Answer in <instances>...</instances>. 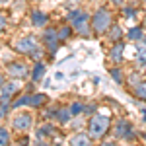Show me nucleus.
Listing matches in <instances>:
<instances>
[{
    "mask_svg": "<svg viewBox=\"0 0 146 146\" xmlns=\"http://www.w3.org/2000/svg\"><path fill=\"white\" fill-rule=\"evenodd\" d=\"M127 37H129L131 41H142V39H144V29H142L140 25H136V27H133V29H129Z\"/></svg>",
    "mask_w": 146,
    "mask_h": 146,
    "instance_id": "17",
    "label": "nucleus"
},
{
    "mask_svg": "<svg viewBox=\"0 0 146 146\" xmlns=\"http://www.w3.org/2000/svg\"><path fill=\"white\" fill-rule=\"evenodd\" d=\"M6 144H10V135L4 129H0V146H6Z\"/></svg>",
    "mask_w": 146,
    "mask_h": 146,
    "instance_id": "24",
    "label": "nucleus"
},
{
    "mask_svg": "<svg viewBox=\"0 0 146 146\" xmlns=\"http://www.w3.org/2000/svg\"><path fill=\"white\" fill-rule=\"evenodd\" d=\"M6 23H8V18H6L4 14H0V31L4 29V25H6Z\"/></svg>",
    "mask_w": 146,
    "mask_h": 146,
    "instance_id": "26",
    "label": "nucleus"
},
{
    "mask_svg": "<svg viewBox=\"0 0 146 146\" xmlns=\"http://www.w3.org/2000/svg\"><path fill=\"white\" fill-rule=\"evenodd\" d=\"M70 146H92V136L86 133H76L70 138Z\"/></svg>",
    "mask_w": 146,
    "mask_h": 146,
    "instance_id": "11",
    "label": "nucleus"
},
{
    "mask_svg": "<svg viewBox=\"0 0 146 146\" xmlns=\"http://www.w3.org/2000/svg\"><path fill=\"white\" fill-rule=\"evenodd\" d=\"M68 22L72 25V29L80 37H90L92 35V25H90V16L84 10H70L68 12Z\"/></svg>",
    "mask_w": 146,
    "mask_h": 146,
    "instance_id": "1",
    "label": "nucleus"
},
{
    "mask_svg": "<svg viewBox=\"0 0 146 146\" xmlns=\"http://www.w3.org/2000/svg\"><path fill=\"white\" fill-rule=\"evenodd\" d=\"M43 45H45V49H47V53L53 56L56 53V49H58V45L62 43L60 39H58V31H56L55 27H47L45 31H43Z\"/></svg>",
    "mask_w": 146,
    "mask_h": 146,
    "instance_id": "5",
    "label": "nucleus"
},
{
    "mask_svg": "<svg viewBox=\"0 0 146 146\" xmlns=\"http://www.w3.org/2000/svg\"><path fill=\"white\" fill-rule=\"evenodd\" d=\"M31 125H33V117H31V113L22 111V113H18V115L12 119V127H14L16 133H25V131H29Z\"/></svg>",
    "mask_w": 146,
    "mask_h": 146,
    "instance_id": "8",
    "label": "nucleus"
},
{
    "mask_svg": "<svg viewBox=\"0 0 146 146\" xmlns=\"http://www.w3.org/2000/svg\"><path fill=\"white\" fill-rule=\"evenodd\" d=\"M6 2H10V0H0V4H6Z\"/></svg>",
    "mask_w": 146,
    "mask_h": 146,
    "instance_id": "32",
    "label": "nucleus"
},
{
    "mask_svg": "<svg viewBox=\"0 0 146 146\" xmlns=\"http://www.w3.org/2000/svg\"><path fill=\"white\" fill-rule=\"evenodd\" d=\"M37 49H41V47L37 43V37H33V35L20 37V39H16V43H14V51H16V53H22V55H33Z\"/></svg>",
    "mask_w": 146,
    "mask_h": 146,
    "instance_id": "4",
    "label": "nucleus"
},
{
    "mask_svg": "<svg viewBox=\"0 0 146 146\" xmlns=\"http://www.w3.org/2000/svg\"><path fill=\"white\" fill-rule=\"evenodd\" d=\"M109 127H111V119L107 115H94L90 119V131L88 135L92 136V140H101L103 136L109 133Z\"/></svg>",
    "mask_w": 146,
    "mask_h": 146,
    "instance_id": "3",
    "label": "nucleus"
},
{
    "mask_svg": "<svg viewBox=\"0 0 146 146\" xmlns=\"http://www.w3.org/2000/svg\"><path fill=\"white\" fill-rule=\"evenodd\" d=\"M142 138H144V142H146V135H142Z\"/></svg>",
    "mask_w": 146,
    "mask_h": 146,
    "instance_id": "33",
    "label": "nucleus"
},
{
    "mask_svg": "<svg viewBox=\"0 0 146 146\" xmlns=\"http://www.w3.org/2000/svg\"><path fill=\"white\" fill-rule=\"evenodd\" d=\"M123 51H125L123 41H117V43L113 45V49L109 51V58H111L115 64H121V62H123Z\"/></svg>",
    "mask_w": 146,
    "mask_h": 146,
    "instance_id": "10",
    "label": "nucleus"
},
{
    "mask_svg": "<svg viewBox=\"0 0 146 146\" xmlns=\"http://www.w3.org/2000/svg\"><path fill=\"white\" fill-rule=\"evenodd\" d=\"M53 135H55L53 125H45V127H41V129L37 131V138H43V136H53Z\"/></svg>",
    "mask_w": 146,
    "mask_h": 146,
    "instance_id": "21",
    "label": "nucleus"
},
{
    "mask_svg": "<svg viewBox=\"0 0 146 146\" xmlns=\"http://www.w3.org/2000/svg\"><path fill=\"white\" fill-rule=\"evenodd\" d=\"M56 31H58V39L60 41H66L68 37L72 35V25H60Z\"/></svg>",
    "mask_w": 146,
    "mask_h": 146,
    "instance_id": "20",
    "label": "nucleus"
},
{
    "mask_svg": "<svg viewBox=\"0 0 146 146\" xmlns=\"http://www.w3.org/2000/svg\"><path fill=\"white\" fill-rule=\"evenodd\" d=\"M144 25H146V22H144Z\"/></svg>",
    "mask_w": 146,
    "mask_h": 146,
    "instance_id": "36",
    "label": "nucleus"
},
{
    "mask_svg": "<svg viewBox=\"0 0 146 146\" xmlns=\"http://www.w3.org/2000/svg\"><path fill=\"white\" fill-rule=\"evenodd\" d=\"M20 92V82L14 78L12 82H6L4 86H2V96H0V103H4V105H10L12 98L16 96Z\"/></svg>",
    "mask_w": 146,
    "mask_h": 146,
    "instance_id": "9",
    "label": "nucleus"
},
{
    "mask_svg": "<svg viewBox=\"0 0 146 146\" xmlns=\"http://www.w3.org/2000/svg\"><path fill=\"white\" fill-rule=\"evenodd\" d=\"M100 146H117V142H115V140H107V142H103V144H100Z\"/></svg>",
    "mask_w": 146,
    "mask_h": 146,
    "instance_id": "28",
    "label": "nucleus"
},
{
    "mask_svg": "<svg viewBox=\"0 0 146 146\" xmlns=\"http://www.w3.org/2000/svg\"><path fill=\"white\" fill-rule=\"evenodd\" d=\"M49 98H47L45 94H33V96H29V101H27V105H33V107H41V105H45Z\"/></svg>",
    "mask_w": 146,
    "mask_h": 146,
    "instance_id": "16",
    "label": "nucleus"
},
{
    "mask_svg": "<svg viewBox=\"0 0 146 146\" xmlns=\"http://www.w3.org/2000/svg\"><path fill=\"white\" fill-rule=\"evenodd\" d=\"M144 6H146V0H144Z\"/></svg>",
    "mask_w": 146,
    "mask_h": 146,
    "instance_id": "35",
    "label": "nucleus"
},
{
    "mask_svg": "<svg viewBox=\"0 0 146 146\" xmlns=\"http://www.w3.org/2000/svg\"><path fill=\"white\" fill-rule=\"evenodd\" d=\"M123 14H125V18H135L136 10L135 8H123Z\"/></svg>",
    "mask_w": 146,
    "mask_h": 146,
    "instance_id": "25",
    "label": "nucleus"
},
{
    "mask_svg": "<svg viewBox=\"0 0 146 146\" xmlns=\"http://www.w3.org/2000/svg\"><path fill=\"white\" fill-rule=\"evenodd\" d=\"M136 62L138 66H146V41H136Z\"/></svg>",
    "mask_w": 146,
    "mask_h": 146,
    "instance_id": "13",
    "label": "nucleus"
},
{
    "mask_svg": "<svg viewBox=\"0 0 146 146\" xmlns=\"http://www.w3.org/2000/svg\"><path fill=\"white\" fill-rule=\"evenodd\" d=\"M43 76H45V64H43V62H37V64H35V68L31 70V80H33V84L41 82V80H43Z\"/></svg>",
    "mask_w": 146,
    "mask_h": 146,
    "instance_id": "15",
    "label": "nucleus"
},
{
    "mask_svg": "<svg viewBox=\"0 0 146 146\" xmlns=\"http://www.w3.org/2000/svg\"><path fill=\"white\" fill-rule=\"evenodd\" d=\"M55 117L60 121V123H68V121H70V117H72V113H70L68 107H60V109H56Z\"/></svg>",
    "mask_w": 146,
    "mask_h": 146,
    "instance_id": "19",
    "label": "nucleus"
},
{
    "mask_svg": "<svg viewBox=\"0 0 146 146\" xmlns=\"http://www.w3.org/2000/svg\"><path fill=\"white\" fill-rule=\"evenodd\" d=\"M133 94H135L140 101H146V80L136 82L135 86H133Z\"/></svg>",
    "mask_w": 146,
    "mask_h": 146,
    "instance_id": "14",
    "label": "nucleus"
},
{
    "mask_svg": "<svg viewBox=\"0 0 146 146\" xmlns=\"http://www.w3.org/2000/svg\"><path fill=\"white\" fill-rule=\"evenodd\" d=\"M107 33H109V39H111L113 43H117V41L123 39V29H121V25H111Z\"/></svg>",
    "mask_w": 146,
    "mask_h": 146,
    "instance_id": "18",
    "label": "nucleus"
},
{
    "mask_svg": "<svg viewBox=\"0 0 146 146\" xmlns=\"http://www.w3.org/2000/svg\"><path fill=\"white\" fill-rule=\"evenodd\" d=\"M6 74L12 76V78H16V80H23V78L29 76V68L22 60H14V62H8L6 64Z\"/></svg>",
    "mask_w": 146,
    "mask_h": 146,
    "instance_id": "7",
    "label": "nucleus"
},
{
    "mask_svg": "<svg viewBox=\"0 0 146 146\" xmlns=\"http://www.w3.org/2000/svg\"><path fill=\"white\" fill-rule=\"evenodd\" d=\"M2 86H4V74L0 72V88H2Z\"/></svg>",
    "mask_w": 146,
    "mask_h": 146,
    "instance_id": "31",
    "label": "nucleus"
},
{
    "mask_svg": "<svg viewBox=\"0 0 146 146\" xmlns=\"http://www.w3.org/2000/svg\"><path fill=\"white\" fill-rule=\"evenodd\" d=\"M111 78L115 80L117 84H123V74H121V68H119V66L111 68Z\"/></svg>",
    "mask_w": 146,
    "mask_h": 146,
    "instance_id": "22",
    "label": "nucleus"
},
{
    "mask_svg": "<svg viewBox=\"0 0 146 146\" xmlns=\"http://www.w3.org/2000/svg\"><path fill=\"white\" fill-rule=\"evenodd\" d=\"M33 146H51V144H47V142H41V140H37V144H33Z\"/></svg>",
    "mask_w": 146,
    "mask_h": 146,
    "instance_id": "29",
    "label": "nucleus"
},
{
    "mask_svg": "<svg viewBox=\"0 0 146 146\" xmlns=\"http://www.w3.org/2000/svg\"><path fill=\"white\" fill-rule=\"evenodd\" d=\"M94 109H96V105L92 103V105H88V107H84V113H92Z\"/></svg>",
    "mask_w": 146,
    "mask_h": 146,
    "instance_id": "27",
    "label": "nucleus"
},
{
    "mask_svg": "<svg viewBox=\"0 0 146 146\" xmlns=\"http://www.w3.org/2000/svg\"><path fill=\"white\" fill-rule=\"evenodd\" d=\"M82 111H84V105H82L80 101H74V103L70 105V113H72V115H78V113H82Z\"/></svg>",
    "mask_w": 146,
    "mask_h": 146,
    "instance_id": "23",
    "label": "nucleus"
},
{
    "mask_svg": "<svg viewBox=\"0 0 146 146\" xmlns=\"http://www.w3.org/2000/svg\"><path fill=\"white\" fill-rule=\"evenodd\" d=\"M47 22H49V16H47L45 12H41V10L31 12V23H33L35 27H45Z\"/></svg>",
    "mask_w": 146,
    "mask_h": 146,
    "instance_id": "12",
    "label": "nucleus"
},
{
    "mask_svg": "<svg viewBox=\"0 0 146 146\" xmlns=\"http://www.w3.org/2000/svg\"><path fill=\"white\" fill-rule=\"evenodd\" d=\"M113 4H115V6H121V4H123V0H111Z\"/></svg>",
    "mask_w": 146,
    "mask_h": 146,
    "instance_id": "30",
    "label": "nucleus"
},
{
    "mask_svg": "<svg viewBox=\"0 0 146 146\" xmlns=\"http://www.w3.org/2000/svg\"><path fill=\"white\" fill-rule=\"evenodd\" d=\"M113 135H115V138H123V140H133V138H135V129H133L131 121H127V119H119V121L115 123Z\"/></svg>",
    "mask_w": 146,
    "mask_h": 146,
    "instance_id": "6",
    "label": "nucleus"
},
{
    "mask_svg": "<svg viewBox=\"0 0 146 146\" xmlns=\"http://www.w3.org/2000/svg\"><path fill=\"white\" fill-rule=\"evenodd\" d=\"M90 25H92V33H94V35L107 33V31H109V27L113 25L111 12L107 10V8H100V10L90 18Z\"/></svg>",
    "mask_w": 146,
    "mask_h": 146,
    "instance_id": "2",
    "label": "nucleus"
},
{
    "mask_svg": "<svg viewBox=\"0 0 146 146\" xmlns=\"http://www.w3.org/2000/svg\"><path fill=\"white\" fill-rule=\"evenodd\" d=\"M144 41H146V35H144Z\"/></svg>",
    "mask_w": 146,
    "mask_h": 146,
    "instance_id": "34",
    "label": "nucleus"
}]
</instances>
